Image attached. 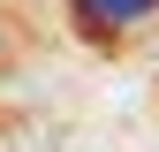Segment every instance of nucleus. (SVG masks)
Segmentation results:
<instances>
[{"label": "nucleus", "instance_id": "1", "mask_svg": "<svg viewBox=\"0 0 159 152\" xmlns=\"http://www.w3.org/2000/svg\"><path fill=\"white\" fill-rule=\"evenodd\" d=\"M68 15L84 38H129L159 15V0H68Z\"/></svg>", "mask_w": 159, "mask_h": 152}, {"label": "nucleus", "instance_id": "2", "mask_svg": "<svg viewBox=\"0 0 159 152\" xmlns=\"http://www.w3.org/2000/svg\"><path fill=\"white\" fill-rule=\"evenodd\" d=\"M0 69H8V38H0Z\"/></svg>", "mask_w": 159, "mask_h": 152}]
</instances>
